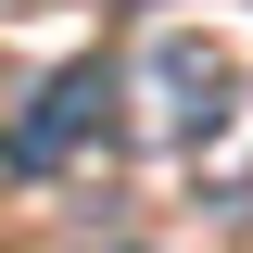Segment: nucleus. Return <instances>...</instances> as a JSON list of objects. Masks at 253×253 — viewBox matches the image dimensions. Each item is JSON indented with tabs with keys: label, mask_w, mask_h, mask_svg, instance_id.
Masks as SVG:
<instances>
[{
	"label": "nucleus",
	"mask_w": 253,
	"mask_h": 253,
	"mask_svg": "<svg viewBox=\"0 0 253 253\" xmlns=\"http://www.w3.org/2000/svg\"><path fill=\"white\" fill-rule=\"evenodd\" d=\"M228 101H241V63H228V38L165 26V38H152V63H139V126H152L165 152H203V139L228 126Z\"/></svg>",
	"instance_id": "nucleus-1"
},
{
	"label": "nucleus",
	"mask_w": 253,
	"mask_h": 253,
	"mask_svg": "<svg viewBox=\"0 0 253 253\" xmlns=\"http://www.w3.org/2000/svg\"><path fill=\"white\" fill-rule=\"evenodd\" d=\"M114 101H126V76H114L101 51H89V63H51V76H38V101L0 126V165H13V177H63V165L114 126Z\"/></svg>",
	"instance_id": "nucleus-2"
},
{
	"label": "nucleus",
	"mask_w": 253,
	"mask_h": 253,
	"mask_svg": "<svg viewBox=\"0 0 253 253\" xmlns=\"http://www.w3.org/2000/svg\"><path fill=\"white\" fill-rule=\"evenodd\" d=\"M241 241H253V203H241Z\"/></svg>",
	"instance_id": "nucleus-3"
}]
</instances>
